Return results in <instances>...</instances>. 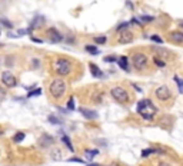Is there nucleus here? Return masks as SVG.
<instances>
[{
    "label": "nucleus",
    "instance_id": "bb28decb",
    "mask_svg": "<svg viewBox=\"0 0 183 166\" xmlns=\"http://www.w3.org/2000/svg\"><path fill=\"white\" fill-rule=\"evenodd\" d=\"M153 20V16H145V14H142L140 16V22L142 23H149V22Z\"/></svg>",
    "mask_w": 183,
    "mask_h": 166
},
{
    "label": "nucleus",
    "instance_id": "a211bd4d",
    "mask_svg": "<svg viewBox=\"0 0 183 166\" xmlns=\"http://www.w3.org/2000/svg\"><path fill=\"white\" fill-rule=\"evenodd\" d=\"M173 80L176 82V85H177V89H179V93L180 95H183V80L179 78V76H173Z\"/></svg>",
    "mask_w": 183,
    "mask_h": 166
},
{
    "label": "nucleus",
    "instance_id": "9b49d317",
    "mask_svg": "<svg viewBox=\"0 0 183 166\" xmlns=\"http://www.w3.org/2000/svg\"><path fill=\"white\" fill-rule=\"evenodd\" d=\"M44 17L42 16V14H37V16H34V19L32 20L30 23V30L32 29H40V27L44 26Z\"/></svg>",
    "mask_w": 183,
    "mask_h": 166
},
{
    "label": "nucleus",
    "instance_id": "72a5a7b5",
    "mask_svg": "<svg viewBox=\"0 0 183 166\" xmlns=\"http://www.w3.org/2000/svg\"><path fill=\"white\" fill-rule=\"evenodd\" d=\"M69 162H76V163H83V160L79 159V158H72V159H69Z\"/></svg>",
    "mask_w": 183,
    "mask_h": 166
},
{
    "label": "nucleus",
    "instance_id": "6ab92c4d",
    "mask_svg": "<svg viewBox=\"0 0 183 166\" xmlns=\"http://www.w3.org/2000/svg\"><path fill=\"white\" fill-rule=\"evenodd\" d=\"M153 63L156 64L157 68H165V66H166V62L163 60L162 58H159V56H155V58H153Z\"/></svg>",
    "mask_w": 183,
    "mask_h": 166
},
{
    "label": "nucleus",
    "instance_id": "f257e3e1",
    "mask_svg": "<svg viewBox=\"0 0 183 166\" xmlns=\"http://www.w3.org/2000/svg\"><path fill=\"white\" fill-rule=\"evenodd\" d=\"M137 113L142 116L145 120H153V118L156 116L157 113V108L152 103L150 99H143L137 103V108H136Z\"/></svg>",
    "mask_w": 183,
    "mask_h": 166
},
{
    "label": "nucleus",
    "instance_id": "a878e982",
    "mask_svg": "<svg viewBox=\"0 0 183 166\" xmlns=\"http://www.w3.org/2000/svg\"><path fill=\"white\" fill-rule=\"evenodd\" d=\"M129 24H130V23H127V22H126V23H120V24H119V26H117V29H116V32H117V33H119V32H123V30H126V29L129 27Z\"/></svg>",
    "mask_w": 183,
    "mask_h": 166
},
{
    "label": "nucleus",
    "instance_id": "7c9ffc66",
    "mask_svg": "<svg viewBox=\"0 0 183 166\" xmlns=\"http://www.w3.org/2000/svg\"><path fill=\"white\" fill-rule=\"evenodd\" d=\"M40 93H42V89H36V90H32L30 93H29V96H30V98L32 96H39Z\"/></svg>",
    "mask_w": 183,
    "mask_h": 166
},
{
    "label": "nucleus",
    "instance_id": "412c9836",
    "mask_svg": "<svg viewBox=\"0 0 183 166\" xmlns=\"http://www.w3.org/2000/svg\"><path fill=\"white\" fill-rule=\"evenodd\" d=\"M156 152H159V150H157V149H153V148L145 149V150H142V158H146V156L152 155V153H156ZM159 153H162V152H159Z\"/></svg>",
    "mask_w": 183,
    "mask_h": 166
},
{
    "label": "nucleus",
    "instance_id": "423d86ee",
    "mask_svg": "<svg viewBox=\"0 0 183 166\" xmlns=\"http://www.w3.org/2000/svg\"><path fill=\"white\" fill-rule=\"evenodd\" d=\"M155 96H156V99L160 100V102H167V100L172 98V90H170L169 86L162 85L155 90Z\"/></svg>",
    "mask_w": 183,
    "mask_h": 166
},
{
    "label": "nucleus",
    "instance_id": "ddd939ff",
    "mask_svg": "<svg viewBox=\"0 0 183 166\" xmlns=\"http://www.w3.org/2000/svg\"><path fill=\"white\" fill-rule=\"evenodd\" d=\"M89 69H90L92 75L95 76V78H97V79L103 78V72L100 70V69H99V66H97V64H95V63H90V64H89Z\"/></svg>",
    "mask_w": 183,
    "mask_h": 166
},
{
    "label": "nucleus",
    "instance_id": "c85d7f7f",
    "mask_svg": "<svg viewBox=\"0 0 183 166\" xmlns=\"http://www.w3.org/2000/svg\"><path fill=\"white\" fill-rule=\"evenodd\" d=\"M67 109H69V110H75V98H73V96L69 99V102H67Z\"/></svg>",
    "mask_w": 183,
    "mask_h": 166
},
{
    "label": "nucleus",
    "instance_id": "c756f323",
    "mask_svg": "<svg viewBox=\"0 0 183 166\" xmlns=\"http://www.w3.org/2000/svg\"><path fill=\"white\" fill-rule=\"evenodd\" d=\"M49 122L54 123V125H60V123H62V120H60V119H56L54 116H49Z\"/></svg>",
    "mask_w": 183,
    "mask_h": 166
},
{
    "label": "nucleus",
    "instance_id": "6e6552de",
    "mask_svg": "<svg viewBox=\"0 0 183 166\" xmlns=\"http://www.w3.org/2000/svg\"><path fill=\"white\" fill-rule=\"evenodd\" d=\"M2 82H3L4 86H7V88H14L17 85V80L14 78V75L12 72H7V70L2 73Z\"/></svg>",
    "mask_w": 183,
    "mask_h": 166
},
{
    "label": "nucleus",
    "instance_id": "e433bc0d",
    "mask_svg": "<svg viewBox=\"0 0 183 166\" xmlns=\"http://www.w3.org/2000/svg\"><path fill=\"white\" fill-rule=\"evenodd\" d=\"M3 95H4V92L2 90V89H0V96H3Z\"/></svg>",
    "mask_w": 183,
    "mask_h": 166
},
{
    "label": "nucleus",
    "instance_id": "20e7f679",
    "mask_svg": "<svg viewBox=\"0 0 183 166\" xmlns=\"http://www.w3.org/2000/svg\"><path fill=\"white\" fill-rule=\"evenodd\" d=\"M110 95H112V98L115 99L117 103H120V105H126L130 99L127 90H126L125 88H122V86H115V88L110 90Z\"/></svg>",
    "mask_w": 183,
    "mask_h": 166
},
{
    "label": "nucleus",
    "instance_id": "c9c22d12",
    "mask_svg": "<svg viewBox=\"0 0 183 166\" xmlns=\"http://www.w3.org/2000/svg\"><path fill=\"white\" fill-rule=\"evenodd\" d=\"M87 166H100V165H95V163H87Z\"/></svg>",
    "mask_w": 183,
    "mask_h": 166
},
{
    "label": "nucleus",
    "instance_id": "2eb2a0df",
    "mask_svg": "<svg viewBox=\"0 0 183 166\" xmlns=\"http://www.w3.org/2000/svg\"><path fill=\"white\" fill-rule=\"evenodd\" d=\"M117 63L120 66V69H123L125 72H129V59L126 56H122V58L117 59Z\"/></svg>",
    "mask_w": 183,
    "mask_h": 166
},
{
    "label": "nucleus",
    "instance_id": "aec40b11",
    "mask_svg": "<svg viewBox=\"0 0 183 166\" xmlns=\"http://www.w3.org/2000/svg\"><path fill=\"white\" fill-rule=\"evenodd\" d=\"M96 155H99V150H96V149L95 150H85V156L87 160H92Z\"/></svg>",
    "mask_w": 183,
    "mask_h": 166
},
{
    "label": "nucleus",
    "instance_id": "cd10ccee",
    "mask_svg": "<svg viewBox=\"0 0 183 166\" xmlns=\"http://www.w3.org/2000/svg\"><path fill=\"white\" fill-rule=\"evenodd\" d=\"M150 40H152V42H156V43H159V44L163 43V39L160 38V36H157V34H153V36H150Z\"/></svg>",
    "mask_w": 183,
    "mask_h": 166
},
{
    "label": "nucleus",
    "instance_id": "9d476101",
    "mask_svg": "<svg viewBox=\"0 0 183 166\" xmlns=\"http://www.w3.org/2000/svg\"><path fill=\"white\" fill-rule=\"evenodd\" d=\"M169 39L176 44H183V32L180 30H173L169 33Z\"/></svg>",
    "mask_w": 183,
    "mask_h": 166
},
{
    "label": "nucleus",
    "instance_id": "f03ea898",
    "mask_svg": "<svg viewBox=\"0 0 183 166\" xmlns=\"http://www.w3.org/2000/svg\"><path fill=\"white\" fill-rule=\"evenodd\" d=\"M52 69L57 76H69L73 70V63L70 59L59 58L52 62Z\"/></svg>",
    "mask_w": 183,
    "mask_h": 166
},
{
    "label": "nucleus",
    "instance_id": "4be33fe9",
    "mask_svg": "<svg viewBox=\"0 0 183 166\" xmlns=\"http://www.w3.org/2000/svg\"><path fill=\"white\" fill-rule=\"evenodd\" d=\"M23 139H24V133L23 132H17L16 135L13 136V142L14 143H20Z\"/></svg>",
    "mask_w": 183,
    "mask_h": 166
},
{
    "label": "nucleus",
    "instance_id": "0eeeda50",
    "mask_svg": "<svg viewBox=\"0 0 183 166\" xmlns=\"http://www.w3.org/2000/svg\"><path fill=\"white\" fill-rule=\"evenodd\" d=\"M46 38L52 43H60L63 40V36H62V33L56 27H49L47 30H46Z\"/></svg>",
    "mask_w": 183,
    "mask_h": 166
},
{
    "label": "nucleus",
    "instance_id": "39448f33",
    "mask_svg": "<svg viewBox=\"0 0 183 166\" xmlns=\"http://www.w3.org/2000/svg\"><path fill=\"white\" fill-rule=\"evenodd\" d=\"M147 63H149V59L145 53L136 52V53L132 54V64L136 70H145L147 68Z\"/></svg>",
    "mask_w": 183,
    "mask_h": 166
},
{
    "label": "nucleus",
    "instance_id": "393cba45",
    "mask_svg": "<svg viewBox=\"0 0 183 166\" xmlns=\"http://www.w3.org/2000/svg\"><path fill=\"white\" fill-rule=\"evenodd\" d=\"M95 42L97 44H105L106 42H107V38H106V36H96L95 38Z\"/></svg>",
    "mask_w": 183,
    "mask_h": 166
},
{
    "label": "nucleus",
    "instance_id": "4c0bfd02",
    "mask_svg": "<svg viewBox=\"0 0 183 166\" xmlns=\"http://www.w3.org/2000/svg\"><path fill=\"white\" fill-rule=\"evenodd\" d=\"M180 24H182V26H183V22H180Z\"/></svg>",
    "mask_w": 183,
    "mask_h": 166
},
{
    "label": "nucleus",
    "instance_id": "4468645a",
    "mask_svg": "<svg viewBox=\"0 0 183 166\" xmlns=\"http://www.w3.org/2000/svg\"><path fill=\"white\" fill-rule=\"evenodd\" d=\"M80 113L85 116L86 119H97V112H95V110H90V109L80 108Z\"/></svg>",
    "mask_w": 183,
    "mask_h": 166
},
{
    "label": "nucleus",
    "instance_id": "2f4dec72",
    "mask_svg": "<svg viewBox=\"0 0 183 166\" xmlns=\"http://www.w3.org/2000/svg\"><path fill=\"white\" fill-rule=\"evenodd\" d=\"M30 33V30H27V29H20V30H17V36H23V34H27Z\"/></svg>",
    "mask_w": 183,
    "mask_h": 166
},
{
    "label": "nucleus",
    "instance_id": "f704fd0d",
    "mask_svg": "<svg viewBox=\"0 0 183 166\" xmlns=\"http://www.w3.org/2000/svg\"><path fill=\"white\" fill-rule=\"evenodd\" d=\"M159 166H170V165H169V163H166V162H160Z\"/></svg>",
    "mask_w": 183,
    "mask_h": 166
},
{
    "label": "nucleus",
    "instance_id": "f3484780",
    "mask_svg": "<svg viewBox=\"0 0 183 166\" xmlns=\"http://www.w3.org/2000/svg\"><path fill=\"white\" fill-rule=\"evenodd\" d=\"M62 140H63V143H65V145L69 148V150H70V152H75V148H73V145H72L70 139H69L65 133H62Z\"/></svg>",
    "mask_w": 183,
    "mask_h": 166
},
{
    "label": "nucleus",
    "instance_id": "dca6fc26",
    "mask_svg": "<svg viewBox=\"0 0 183 166\" xmlns=\"http://www.w3.org/2000/svg\"><path fill=\"white\" fill-rule=\"evenodd\" d=\"M52 143H53V138H52V136L43 135L40 138V145L42 146H49V145H52Z\"/></svg>",
    "mask_w": 183,
    "mask_h": 166
},
{
    "label": "nucleus",
    "instance_id": "f8f14e48",
    "mask_svg": "<svg viewBox=\"0 0 183 166\" xmlns=\"http://www.w3.org/2000/svg\"><path fill=\"white\" fill-rule=\"evenodd\" d=\"M153 52H155V53H156L159 58H162L165 62H166L167 58H172V56H173L172 52L165 50V49H162V48H153Z\"/></svg>",
    "mask_w": 183,
    "mask_h": 166
},
{
    "label": "nucleus",
    "instance_id": "5701e85b",
    "mask_svg": "<svg viewBox=\"0 0 183 166\" xmlns=\"http://www.w3.org/2000/svg\"><path fill=\"white\" fill-rule=\"evenodd\" d=\"M86 52H87V53H92V54H99V49L96 48V46H92V44H87V46H86Z\"/></svg>",
    "mask_w": 183,
    "mask_h": 166
},
{
    "label": "nucleus",
    "instance_id": "7ed1b4c3",
    "mask_svg": "<svg viewBox=\"0 0 183 166\" xmlns=\"http://www.w3.org/2000/svg\"><path fill=\"white\" fill-rule=\"evenodd\" d=\"M66 89H67V85H66V82L63 79H54L50 83V86H49V92H50V95L54 99L63 98L66 93Z\"/></svg>",
    "mask_w": 183,
    "mask_h": 166
},
{
    "label": "nucleus",
    "instance_id": "473e14b6",
    "mask_svg": "<svg viewBox=\"0 0 183 166\" xmlns=\"http://www.w3.org/2000/svg\"><path fill=\"white\" fill-rule=\"evenodd\" d=\"M116 58L115 56H106L105 58V62H107V63H112V62H115Z\"/></svg>",
    "mask_w": 183,
    "mask_h": 166
},
{
    "label": "nucleus",
    "instance_id": "b1692460",
    "mask_svg": "<svg viewBox=\"0 0 183 166\" xmlns=\"http://www.w3.org/2000/svg\"><path fill=\"white\" fill-rule=\"evenodd\" d=\"M0 24H3L4 27H7V29H13V24H12V22H9L7 19H0Z\"/></svg>",
    "mask_w": 183,
    "mask_h": 166
},
{
    "label": "nucleus",
    "instance_id": "1a4fd4ad",
    "mask_svg": "<svg viewBox=\"0 0 183 166\" xmlns=\"http://www.w3.org/2000/svg\"><path fill=\"white\" fill-rule=\"evenodd\" d=\"M117 42L120 44H127V43H132L133 42V33L129 30V29H126L123 32H119V39Z\"/></svg>",
    "mask_w": 183,
    "mask_h": 166
}]
</instances>
